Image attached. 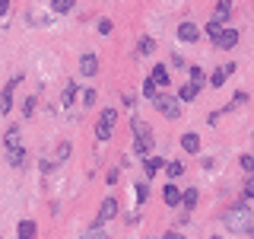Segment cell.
<instances>
[{
  "label": "cell",
  "instance_id": "6da1fadb",
  "mask_svg": "<svg viewBox=\"0 0 254 239\" xmlns=\"http://www.w3.org/2000/svg\"><path fill=\"white\" fill-rule=\"evenodd\" d=\"M222 220H226V227L232 230V233H251V227H254V214H251V207H248V204H235V207H229Z\"/></svg>",
  "mask_w": 254,
  "mask_h": 239
},
{
  "label": "cell",
  "instance_id": "7a4b0ae2",
  "mask_svg": "<svg viewBox=\"0 0 254 239\" xmlns=\"http://www.w3.org/2000/svg\"><path fill=\"white\" fill-rule=\"evenodd\" d=\"M3 143H6V159L13 166H26V150H22V131L19 127H10L3 134Z\"/></svg>",
  "mask_w": 254,
  "mask_h": 239
},
{
  "label": "cell",
  "instance_id": "3957f363",
  "mask_svg": "<svg viewBox=\"0 0 254 239\" xmlns=\"http://www.w3.org/2000/svg\"><path fill=\"white\" fill-rule=\"evenodd\" d=\"M133 153L146 159L149 153H153V127H149L146 121H133Z\"/></svg>",
  "mask_w": 254,
  "mask_h": 239
},
{
  "label": "cell",
  "instance_id": "277c9868",
  "mask_svg": "<svg viewBox=\"0 0 254 239\" xmlns=\"http://www.w3.org/2000/svg\"><path fill=\"white\" fill-rule=\"evenodd\" d=\"M115 118H118L115 109H105V112H102L99 127H95V137H99V140H108L111 137V131H115Z\"/></svg>",
  "mask_w": 254,
  "mask_h": 239
},
{
  "label": "cell",
  "instance_id": "5b68a950",
  "mask_svg": "<svg viewBox=\"0 0 254 239\" xmlns=\"http://www.w3.org/2000/svg\"><path fill=\"white\" fill-rule=\"evenodd\" d=\"M153 106L162 112L165 118H178V115H181V106H178V99H175V96H156Z\"/></svg>",
  "mask_w": 254,
  "mask_h": 239
},
{
  "label": "cell",
  "instance_id": "8992f818",
  "mask_svg": "<svg viewBox=\"0 0 254 239\" xmlns=\"http://www.w3.org/2000/svg\"><path fill=\"white\" fill-rule=\"evenodd\" d=\"M22 83V74H16V77H10V83L3 86V93H0V112H10L13 109V90Z\"/></svg>",
  "mask_w": 254,
  "mask_h": 239
},
{
  "label": "cell",
  "instance_id": "52a82bcc",
  "mask_svg": "<svg viewBox=\"0 0 254 239\" xmlns=\"http://www.w3.org/2000/svg\"><path fill=\"white\" fill-rule=\"evenodd\" d=\"M54 10H26V22H29V26H35V29H45V26H51V22H54V16H51Z\"/></svg>",
  "mask_w": 254,
  "mask_h": 239
},
{
  "label": "cell",
  "instance_id": "ba28073f",
  "mask_svg": "<svg viewBox=\"0 0 254 239\" xmlns=\"http://www.w3.org/2000/svg\"><path fill=\"white\" fill-rule=\"evenodd\" d=\"M213 42H216L219 51H229V48H235V45H238V32L226 26V29H222L219 35H216V38H213Z\"/></svg>",
  "mask_w": 254,
  "mask_h": 239
},
{
  "label": "cell",
  "instance_id": "9c48e42d",
  "mask_svg": "<svg viewBox=\"0 0 254 239\" xmlns=\"http://www.w3.org/2000/svg\"><path fill=\"white\" fill-rule=\"evenodd\" d=\"M197 38H200V26H194V22H181V26H178V42L194 45Z\"/></svg>",
  "mask_w": 254,
  "mask_h": 239
},
{
  "label": "cell",
  "instance_id": "30bf717a",
  "mask_svg": "<svg viewBox=\"0 0 254 239\" xmlns=\"http://www.w3.org/2000/svg\"><path fill=\"white\" fill-rule=\"evenodd\" d=\"M79 74H83V77H95V74H99V58H95L92 51H83V58H79Z\"/></svg>",
  "mask_w": 254,
  "mask_h": 239
},
{
  "label": "cell",
  "instance_id": "8fae6325",
  "mask_svg": "<svg viewBox=\"0 0 254 239\" xmlns=\"http://www.w3.org/2000/svg\"><path fill=\"white\" fill-rule=\"evenodd\" d=\"M38 236V223L35 220H22L16 227V239H35Z\"/></svg>",
  "mask_w": 254,
  "mask_h": 239
},
{
  "label": "cell",
  "instance_id": "7c38bea8",
  "mask_svg": "<svg viewBox=\"0 0 254 239\" xmlns=\"http://www.w3.org/2000/svg\"><path fill=\"white\" fill-rule=\"evenodd\" d=\"M181 195H185V191H178V185H165L162 188V201L169 204V207H178L181 204Z\"/></svg>",
  "mask_w": 254,
  "mask_h": 239
},
{
  "label": "cell",
  "instance_id": "4fadbf2b",
  "mask_svg": "<svg viewBox=\"0 0 254 239\" xmlns=\"http://www.w3.org/2000/svg\"><path fill=\"white\" fill-rule=\"evenodd\" d=\"M115 214H118V201H115V198H105V201H102V207H99V220L108 223Z\"/></svg>",
  "mask_w": 254,
  "mask_h": 239
},
{
  "label": "cell",
  "instance_id": "5bb4252c",
  "mask_svg": "<svg viewBox=\"0 0 254 239\" xmlns=\"http://www.w3.org/2000/svg\"><path fill=\"white\" fill-rule=\"evenodd\" d=\"M159 169H165V159L162 156H146V159H143V172H146L149 179H153Z\"/></svg>",
  "mask_w": 254,
  "mask_h": 239
},
{
  "label": "cell",
  "instance_id": "9a60e30c",
  "mask_svg": "<svg viewBox=\"0 0 254 239\" xmlns=\"http://www.w3.org/2000/svg\"><path fill=\"white\" fill-rule=\"evenodd\" d=\"M197 93H200V83H194V80H190V83H185V86L178 90V99H181V102H190Z\"/></svg>",
  "mask_w": 254,
  "mask_h": 239
},
{
  "label": "cell",
  "instance_id": "2e32d148",
  "mask_svg": "<svg viewBox=\"0 0 254 239\" xmlns=\"http://www.w3.org/2000/svg\"><path fill=\"white\" fill-rule=\"evenodd\" d=\"M181 147H185V153H200V137H197V134H185V137H181Z\"/></svg>",
  "mask_w": 254,
  "mask_h": 239
},
{
  "label": "cell",
  "instance_id": "e0dca14e",
  "mask_svg": "<svg viewBox=\"0 0 254 239\" xmlns=\"http://www.w3.org/2000/svg\"><path fill=\"white\" fill-rule=\"evenodd\" d=\"M229 13H232V0H216V13H213V19L226 22V19H229Z\"/></svg>",
  "mask_w": 254,
  "mask_h": 239
},
{
  "label": "cell",
  "instance_id": "ac0fdd59",
  "mask_svg": "<svg viewBox=\"0 0 254 239\" xmlns=\"http://www.w3.org/2000/svg\"><path fill=\"white\" fill-rule=\"evenodd\" d=\"M149 77H153L159 86H169V80H172V77H169V67H165V64H156V67H153V74H149Z\"/></svg>",
  "mask_w": 254,
  "mask_h": 239
},
{
  "label": "cell",
  "instance_id": "d6986e66",
  "mask_svg": "<svg viewBox=\"0 0 254 239\" xmlns=\"http://www.w3.org/2000/svg\"><path fill=\"white\" fill-rule=\"evenodd\" d=\"M156 51V42H153V35H140V42H137V54H153Z\"/></svg>",
  "mask_w": 254,
  "mask_h": 239
},
{
  "label": "cell",
  "instance_id": "ffe728a7",
  "mask_svg": "<svg viewBox=\"0 0 254 239\" xmlns=\"http://www.w3.org/2000/svg\"><path fill=\"white\" fill-rule=\"evenodd\" d=\"M143 96H146L149 102H153L156 96H159V83H156L153 77H146V80H143Z\"/></svg>",
  "mask_w": 254,
  "mask_h": 239
},
{
  "label": "cell",
  "instance_id": "44dd1931",
  "mask_svg": "<svg viewBox=\"0 0 254 239\" xmlns=\"http://www.w3.org/2000/svg\"><path fill=\"white\" fill-rule=\"evenodd\" d=\"M73 3H76V0H51V10L54 13H70V10H73Z\"/></svg>",
  "mask_w": 254,
  "mask_h": 239
},
{
  "label": "cell",
  "instance_id": "7402d4cb",
  "mask_svg": "<svg viewBox=\"0 0 254 239\" xmlns=\"http://www.w3.org/2000/svg\"><path fill=\"white\" fill-rule=\"evenodd\" d=\"M181 207H188V211H190V207H197V188H188L185 195H181Z\"/></svg>",
  "mask_w": 254,
  "mask_h": 239
},
{
  "label": "cell",
  "instance_id": "603a6c76",
  "mask_svg": "<svg viewBox=\"0 0 254 239\" xmlns=\"http://www.w3.org/2000/svg\"><path fill=\"white\" fill-rule=\"evenodd\" d=\"M86 239H108V233L102 230V220H95L89 227V233H86Z\"/></svg>",
  "mask_w": 254,
  "mask_h": 239
},
{
  "label": "cell",
  "instance_id": "cb8c5ba5",
  "mask_svg": "<svg viewBox=\"0 0 254 239\" xmlns=\"http://www.w3.org/2000/svg\"><path fill=\"white\" fill-rule=\"evenodd\" d=\"M222 29H226V26H222L219 19H210V22H206V26H203V32H206V35H210V38H216Z\"/></svg>",
  "mask_w": 254,
  "mask_h": 239
},
{
  "label": "cell",
  "instance_id": "d4e9b609",
  "mask_svg": "<svg viewBox=\"0 0 254 239\" xmlns=\"http://www.w3.org/2000/svg\"><path fill=\"white\" fill-rule=\"evenodd\" d=\"M73 96H76V83L70 80L67 90H64V96H61V102H64V106H73Z\"/></svg>",
  "mask_w": 254,
  "mask_h": 239
},
{
  "label": "cell",
  "instance_id": "484cf974",
  "mask_svg": "<svg viewBox=\"0 0 254 239\" xmlns=\"http://www.w3.org/2000/svg\"><path fill=\"white\" fill-rule=\"evenodd\" d=\"M226 77H229V70L226 67H216V70H213V77H210V83L213 86H222V83H226Z\"/></svg>",
  "mask_w": 254,
  "mask_h": 239
},
{
  "label": "cell",
  "instance_id": "4316f807",
  "mask_svg": "<svg viewBox=\"0 0 254 239\" xmlns=\"http://www.w3.org/2000/svg\"><path fill=\"white\" fill-rule=\"evenodd\" d=\"M238 163H242V169L248 172V175H254V153H242V159H238Z\"/></svg>",
  "mask_w": 254,
  "mask_h": 239
},
{
  "label": "cell",
  "instance_id": "83f0119b",
  "mask_svg": "<svg viewBox=\"0 0 254 239\" xmlns=\"http://www.w3.org/2000/svg\"><path fill=\"white\" fill-rule=\"evenodd\" d=\"M165 172H169V179H178V175H185V166H181V163H169Z\"/></svg>",
  "mask_w": 254,
  "mask_h": 239
},
{
  "label": "cell",
  "instance_id": "f1b7e54d",
  "mask_svg": "<svg viewBox=\"0 0 254 239\" xmlns=\"http://www.w3.org/2000/svg\"><path fill=\"white\" fill-rule=\"evenodd\" d=\"M146 195H149V185H146V182H140V185H137V204L146 201Z\"/></svg>",
  "mask_w": 254,
  "mask_h": 239
},
{
  "label": "cell",
  "instance_id": "f546056e",
  "mask_svg": "<svg viewBox=\"0 0 254 239\" xmlns=\"http://www.w3.org/2000/svg\"><path fill=\"white\" fill-rule=\"evenodd\" d=\"M95 29H99L102 35H108V32L115 29V22H111V19H99V26H95Z\"/></svg>",
  "mask_w": 254,
  "mask_h": 239
},
{
  "label": "cell",
  "instance_id": "4dcf8cb0",
  "mask_svg": "<svg viewBox=\"0 0 254 239\" xmlns=\"http://www.w3.org/2000/svg\"><path fill=\"white\" fill-rule=\"evenodd\" d=\"M245 198H248V201H254V175L245 182Z\"/></svg>",
  "mask_w": 254,
  "mask_h": 239
},
{
  "label": "cell",
  "instance_id": "1f68e13d",
  "mask_svg": "<svg viewBox=\"0 0 254 239\" xmlns=\"http://www.w3.org/2000/svg\"><path fill=\"white\" fill-rule=\"evenodd\" d=\"M190 80H194V83H200V86H203V70H200V67H190Z\"/></svg>",
  "mask_w": 254,
  "mask_h": 239
},
{
  "label": "cell",
  "instance_id": "d6a6232c",
  "mask_svg": "<svg viewBox=\"0 0 254 239\" xmlns=\"http://www.w3.org/2000/svg\"><path fill=\"white\" fill-rule=\"evenodd\" d=\"M67 156H70V143H61V147H58V159L64 163V159H67Z\"/></svg>",
  "mask_w": 254,
  "mask_h": 239
},
{
  "label": "cell",
  "instance_id": "836d02e7",
  "mask_svg": "<svg viewBox=\"0 0 254 239\" xmlns=\"http://www.w3.org/2000/svg\"><path fill=\"white\" fill-rule=\"evenodd\" d=\"M245 102H248V93H235L232 96V106H245Z\"/></svg>",
  "mask_w": 254,
  "mask_h": 239
},
{
  "label": "cell",
  "instance_id": "e575fe53",
  "mask_svg": "<svg viewBox=\"0 0 254 239\" xmlns=\"http://www.w3.org/2000/svg\"><path fill=\"white\" fill-rule=\"evenodd\" d=\"M35 102H38V99H26V106H22V115H32V112H35Z\"/></svg>",
  "mask_w": 254,
  "mask_h": 239
},
{
  "label": "cell",
  "instance_id": "d590c367",
  "mask_svg": "<svg viewBox=\"0 0 254 239\" xmlns=\"http://www.w3.org/2000/svg\"><path fill=\"white\" fill-rule=\"evenodd\" d=\"M92 102H95V93L86 90V93H83V106H92Z\"/></svg>",
  "mask_w": 254,
  "mask_h": 239
},
{
  "label": "cell",
  "instance_id": "8d00e7d4",
  "mask_svg": "<svg viewBox=\"0 0 254 239\" xmlns=\"http://www.w3.org/2000/svg\"><path fill=\"white\" fill-rule=\"evenodd\" d=\"M118 179H121V175H118V169H111V172L105 175V182H108V185H115V182H118Z\"/></svg>",
  "mask_w": 254,
  "mask_h": 239
},
{
  "label": "cell",
  "instance_id": "74e56055",
  "mask_svg": "<svg viewBox=\"0 0 254 239\" xmlns=\"http://www.w3.org/2000/svg\"><path fill=\"white\" fill-rule=\"evenodd\" d=\"M162 239H185V233H178V230H169V233H165Z\"/></svg>",
  "mask_w": 254,
  "mask_h": 239
},
{
  "label": "cell",
  "instance_id": "f35d334b",
  "mask_svg": "<svg viewBox=\"0 0 254 239\" xmlns=\"http://www.w3.org/2000/svg\"><path fill=\"white\" fill-rule=\"evenodd\" d=\"M10 13V0H0V16H6Z\"/></svg>",
  "mask_w": 254,
  "mask_h": 239
},
{
  "label": "cell",
  "instance_id": "ab89813d",
  "mask_svg": "<svg viewBox=\"0 0 254 239\" xmlns=\"http://www.w3.org/2000/svg\"><path fill=\"white\" fill-rule=\"evenodd\" d=\"M210 239H222V236H210Z\"/></svg>",
  "mask_w": 254,
  "mask_h": 239
}]
</instances>
